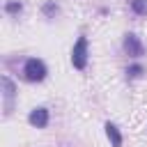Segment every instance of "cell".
<instances>
[{
    "label": "cell",
    "mask_w": 147,
    "mask_h": 147,
    "mask_svg": "<svg viewBox=\"0 0 147 147\" xmlns=\"http://www.w3.org/2000/svg\"><path fill=\"white\" fill-rule=\"evenodd\" d=\"M71 64H74L76 69H85V64H87V39H85V37H80V39L74 44Z\"/></svg>",
    "instance_id": "6da1fadb"
},
{
    "label": "cell",
    "mask_w": 147,
    "mask_h": 147,
    "mask_svg": "<svg viewBox=\"0 0 147 147\" xmlns=\"http://www.w3.org/2000/svg\"><path fill=\"white\" fill-rule=\"evenodd\" d=\"M25 78L28 80H44L46 78V64L37 57H30L25 62Z\"/></svg>",
    "instance_id": "7a4b0ae2"
},
{
    "label": "cell",
    "mask_w": 147,
    "mask_h": 147,
    "mask_svg": "<svg viewBox=\"0 0 147 147\" xmlns=\"http://www.w3.org/2000/svg\"><path fill=\"white\" fill-rule=\"evenodd\" d=\"M30 124L37 126V129H44V126L48 124V110H46V108H34V110L30 113Z\"/></svg>",
    "instance_id": "277c9868"
},
{
    "label": "cell",
    "mask_w": 147,
    "mask_h": 147,
    "mask_svg": "<svg viewBox=\"0 0 147 147\" xmlns=\"http://www.w3.org/2000/svg\"><path fill=\"white\" fill-rule=\"evenodd\" d=\"M2 83H5V87H7V92H5V94H7V99H9V96L14 94V85H11V80H9V78H2Z\"/></svg>",
    "instance_id": "52a82bcc"
},
{
    "label": "cell",
    "mask_w": 147,
    "mask_h": 147,
    "mask_svg": "<svg viewBox=\"0 0 147 147\" xmlns=\"http://www.w3.org/2000/svg\"><path fill=\"white\" fill-rule=\"evenodd\" d=\"M106 136H108V140H110V145L113 147H122V136H119V131H117V126L115 124H106Z\"/></svg>",
    "instance_id": "5b68a950"
},
{
    "label": "cell",
    "mask_w": 147,
    "mask_h": 147,
    "mask_svg": "<svg viewBox=\"0 0 147 147\" xmlns=\"http://www.w3.org/2000/svg\"><path fill=\"white\" fill-rule=\"evenodd\" d=\"M131 9L136 11V14H147V0H131Z\"/></svg>",
    "instance_id": "8992f818"
},
{
    "label": "cell",
    "mask_w": 147,
    "mask_h": 147,
    "mask_svg": "<svg viewBox=\"0 0 147 147\" xmlns=\"http://www.w3.org/2000/svg\"><path fill=\"white\" fill-rule=\"evenodd\" d=\"M7 11H21V2H9L7 5Z\"/></svg>",
    "instance_id": "9c48e42d"
},
{
    "label": "cell",
    "mask_w": 147,
    "mask_h": 147,
    "mask_svg": "<svg viewBox=\"0 0 147 147\" xmlns=\"http://www.w3.org/2000/svg\"><path fill=\"white\" fill-rule=\"evenodd\" d=\"M126 74H129V76H140V74H142V67H138V64H133V67H131V69H129Z\"/></svg>",
    "instance_id": "ba28073f"
},
{
    "label": "cell",
    "mask_w": 147,
    "mask_h": 147,
    "mask_svg": "<svg viewBox=\"0 0 147 147\" xmlns=\"http://www.w3.org/2000/svg\"><path fill=\"white\" fill-rule=\"evenodd\" d=\"M124 48H126V53L133 55V57H140V55H142V44H140V39H138L136 34H126Z\"/></svg>",
    "instance_id": "3957f363"
}]
</instances>
